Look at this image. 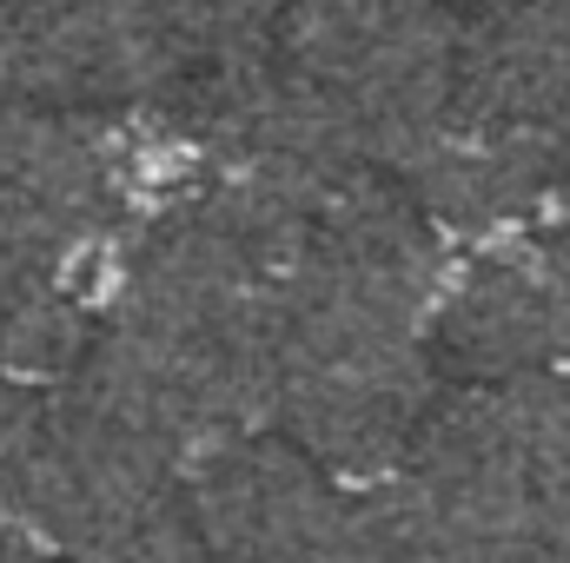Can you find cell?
Segmentation results:
<instances>
[{"mask_svg": "<svg viewBox=\"0 0 570 563\" xmlns=\"http://www.w3.org/2000/svg\"><path fill=\"white\" fill-rule=\"evenodd\" d=\"M444 273L451 239L372 172L318 219L285 279L279 437L352 491L385 484L444 398Z\"/></svg>", "mask_w": 570, "mask_h": 563, "instance_id": "1", "label": "cell"}, {"mask_svg": "<svg viewBox=\"0 0 570 563\" xmlns=\"http://www.w3.org/2000/svg\"><path fill=\"white\" fill-rule=\"evenodd\" d=\"M146 206V152L127 120L0 100V372L60 385L87 358Z\"/></svg>", "mask_w": 570, "mask_h": 563, "instance_id": "2", "label": "cell"}, {"mask_svg": "<svg viewBox=\"0 0 570 563\" xmlns=\"http://www.w3.org/2000/svg\"><path fill=\"white\" fill-rule=\"evenodd\" d=\"M464 27L451 0H273V60L372 172H412L451 127Z\"/></svg>", "mask_w": 570, "mask_h": 563, "instance_id": "3", "label": "cell"}, {"mask_svg": "<svg viewBox=\"0 0 570 563\" xmlns=\"http://www.w3.org/2000/svg\"><path fill=\"white\" fill-rule=\"evenodd\" d=\"M27 544L53 563H199L193 457L67 372L40 412Z\"/></svg>", "mask_w": 570, "mask_h": 563, "instance_id": "4", "label": "cell"}, {"mask_svg": "<svg viewBox=\"0 0 570 563\" xmlns=\"http://www.w3.org/2000/svg\"><path fill=\"white\" fill-rule=\"evenodd\" d=\"M246 0H0V100L140 120L233 33Z\"/></svg>", "mask_w": 570, "mask_h": 563, "instance_id": "5", "label": "cell"}, {"mask_svg": "<svg viewBox=\"0 0 570 563\" xmlns=\"http://www.w3.org/2000/svg\"><path fill=\"white\" fill-rule=\"evenodd\" d=\"M193 524L199 563H365V497L279 431L193 464Z\"/></svg>", "mask_w": 570, "mask_h": 563, "instance_id": "6", "label": "cell"}, {"mask_svg": "<svg viewBox=\"0 0 570 563\" xmlns=\"http://www.w3.org/2000/svg\"><path fill=\"white\" fill-rule=\"evenodd\" d=\"M438 345L444 365H458L471 385L570 372V292L531 226L451 246Z\"/></svg>", "mask_w": 570, "mask_h": 563, "instance_id": "7", "label": "cell"}, {"mask_svg": "<svg viewBox=\"0 0 570 563\" xmlns=\"http://www.w3.org/2000/svg\"><path fill=\"white\" fill-rule=\"evenodd\" d=\"M40 412L27 378L0 372V551L27 544V477H33V444H40Z\"/></svg>", "mask_w": 570, "mask_h": 563, "instance_id": "8", "label": "cell"}, {"mask_svg": "<svg viewBox=\"0 0 570 563\" xmlns=\"http://www.w3.org/2000/svg\"><path fill=\"white\" fill-rule=\"evenodd\" d=\"M0 563H53V557H40L33 544H7V551H0Z\"/></svg>", "mask_w": 570, "mask_h": 563, "instance_id": "9", "label": "cell"}, {"mask_svg": "<svg viewBox=\"0 0 570 563\" xmlns=\"http://www.w3.org/2000/svg\"><path fill=\"white\" fill-rule=\"evenodd\" d=\"M458 7H471V13H498V7H511V0H458Z\"/></svg>", "mask_w": 570, "mask_h": 563, "instance_id": "10", "label": "cell"}]
</instances>
